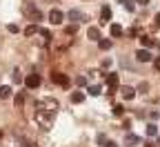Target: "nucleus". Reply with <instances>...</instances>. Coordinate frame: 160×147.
Returning <instances> with one entry per match:
<instances>
[{
	"instance_id": "2eb2a0df",
	"label": "nucleus",
	"mask_w": 160,
	"mask_h": 147,
	"mask_svg": "<svg viewBox=\"0 0 160 147\" xmlns=\"http://www.w3.org/2000/svg\"><path fill=\"white\" fill-rule=\"evenodd\" d=\"M120 92H122V96H125L127 100H131V98L136 96V89H133V87H122V89H120Z\"/></svg>"
},
{
	"instance_id": "39448f33",
	"label": "nucleus",
	"mask_w": 160,
	"mask_h": 147,
	"mask_svg": "<svg viewBox=\"0 0 160 147\" xmlns=\"http://www.w3.org/2000/svg\"><path fill=\"white\" fill-rule=\"evenodd\" d=\"M105 80H107V89H109V94H113V92L118 89V74H107Z\"/></svg>"
},
{
	"instance_id": "c85d7f7f",
	"label": "nucleus",
	"mask_w": 160,
	"mask_h": 147,
	"mask_svg": "<svg viewBox=\"0 0 160 147\" xmlns=\"http://www.w3.org/2000/svg\"><path fill=\"white\" fill-rule=\"evenodd\" d=\"M153 20H156V23H153V25H156V29H160V13H156V18H153Z\"/></svg>"
},
{
	"instance_id": "0eeeda50",
	"label": "nucleus",
	"mask_w": 160,
	"mask_h": 147,
	"mask_svg": "<svg viewBox=\"0 0 160 147\" xmlns=\"http://www.w3.org/2000/svg\"><path fill=\"white\" fill-rule=\"evenodd\" d=\"M136 60H138V62H151L153 56L149 54V49L142 47V49H138V51H136Z\"/></svg>"
},
{
	"instance_id": "cd10ccee",
	"label": "nucleus",
	"mask_w": 160,
	"mask_h": 147,
	"mask_svg": "<svg viewBox=\"0 0 160 147\" xmlns=\"http://www.w3.org/2000/svg\"><path fill=\"white\" fill-rule=\"evenodd\" d=\"M7 29H9L11 34H18V31H20V29H18V25H7Z\"/></svg>"
},
{
	"instance_id": "412c9836",
	"label": "nucleus",
	"mask_w": 160,
	"mask_h": 147,
	"mask_svg": "<svg viewBox=\"0 0 160 147\" xmlns=\"http://www.w3.org/2000/svg\"><path fill=\"white\" fill-rule=\"evenodd\" d=\"M125 114V107L122 105H113V116H122Z\"/></svg>"
},
{
	"instance_id": "5701e85b",
	"label": "nucleus",
	"mask_w": 160,
	"mask_h": 147,
	"mask_svg": "<svg viewBox=\"0 0 160 147\" xmlns=\"http://www.w3.org/2000/svg\"><path fill=\"white\" fill-rule=\"evenodd\" d=\"M11 78H13V82H16V85H18V82H22V76H20V71H18V69H13Z\"/></svg>"
},
{
	"instance_id": "7ed1b4c3",
	"label": "nucleus",
	"mask_w": 160,
	"mask_h": 147,
	"mask_svg": "<svg viewBox=\"0 0 160 147\" xmlns=\"http://www.w3.org/2000/svg\"><path fill=\"white\" fill-rule=\"evenodd\" d=\"M51 80L56 82V85H60V87H69V85H71L69 76L62 74V71H53V74H51Z\"/></svg>"
},
{
	"instance_id": "2f4dec72",
	"label": "nucleus",
	"mask_w": 160,
	"mask_h": 147,
	"mask_svg": "<svg viewBox=\"0 0 160 147\" xmlns=\"http://www.w3.org/2000/svg\"><path fill=\"white\" fill-rule=\"evenodd\" d=\"M105 147H116V143H111V140H109V143H105Z\"/></svg>"
},
{
	"instance_id": "393cba45",
	"label": "nucleus",
	"mask_w": 160,
	"mask_h": 147,
	"mask_svg": "<svg viewBox=\"0 0 160 147\" xmlns=\"http://www.w3.org/2000/svg\"><path fill=\"white\" fill-rule=\"evenodd\" d=\"M76 85L85 87V85H87V78H85V76H78V78H76Z\"/></svg>"
},
{
	"instance_id": "ddd939ff",
	"label": "nucleus",
	"mask_w": 160,
	"mask_h": 147,
	"mask_svg": "<svg viewBox=\"0 0 160 147\" xmlns=\"http://www.w3.org/2000/svg\"><path fill=\"white\" fill-rule=\"evenodd\" d=\"M87 36H89V40H100V29L98 27H89Z\"/></svg>"
},
{
	"instance_id": "bb28decb",
	"label": "nucleus",
	"mask_w": 160,
	"mask_h": 147,
	"mask_svg": "<svg viewBox=\"0 0 160 147\" xmlns=\"http://www.w3.org/2000/svg\"><path fill=\"white\" fill-rule=\"evenodd\" d=\"M22 102H25V94H18V96H16V105L20 107V105H22Z\"/></svg>"
},
{
	"instance_id": "9d476101",
	"label": "nucleus",
	"mask_w": 160,
	"mask_h": 147,
	"mask_svg": "<svg viewBox=\"0 0 160 147\" xmlns=\"http://www.w3.org/2000/svg\"><path fill=\"white\" fill-rule=\"evenodd\" d=\"M100 20H102V23H109V20H111V9H109V5H105L102 9H100Z\"/></svg>"
},
{
	"instance_id": "b1692460",
	"label": "nucleus",
	"mask_w": 160,
	"mask_h": 147,
	"mask_svg": "<svg viewBox=\"0 0 160 147\" xmlns=\"http://www.w3.org/2000/svg\"><path fill=\"white\" fill-rule=\"evenodd\" d=\"M122 7H125L127 11H133V3H131V0H122Z\"/></svg>"
},
{
	"instance_id": "dca6fc26",
	"label": "nucleus",
	"mask_w": 160,
	"mask_h": 147,
	"mask_svg": "<svg viewBox=\"0 0 160 147\" xmlns=\"http://www.w3.org/2000/svg\"><path fill=\"white\" fill-rule=\"evenodd\" d=\"M98 47L102 49V51H107V49H111V40H107V38H100L98 40Z\"/></svg>"
},
{
	"instance_id": "423d86ee",
	"label": "nucleus",
	"mask_w": 160,
	"mask_h": 147,
	"mask_svg": "<svg viewBox=\"0 0 160 147\" xmlns=\"http://www.w3.org/2000/svg\"><path fill=\"white\" fill-rule=\"evenodd\" d=\"M40 82H42V80H40V76H38V74H29V76L25 78V85H27L29 89H36V87H40Z\"/></svg>"
},
{
	"instance_id": "7c9ffc66",
	"label": "nucleus",
	"mask_w": 160,
	"mask_h": 147,
	"mask_svg": "<svg viewBox=\"0 0 160 147\" xmlns=\"http://www.w3.org/2000/svg\"><path fill=\"white\" fill-rule=\"evenodd\" d=\"M136 3H138V5H142V7H145V5H149V0H136Z\"/></svg>"
},
{
	"instance_id": "6e6552de",
	"label": "nucleus",
	"mask_w": 160,
	"mask_h": 147,
	"mask_svg": "<svg viewBox=\"0 0 160 147\" xmlns=\"http://www.w3.org/2000/svg\"><path fill=\"white\" fill-rule=\"evenodd\" d=\"M62 20H65V13L62 11H58V9H51L49 11V23L51 25H60Z\"/></svg>"
},
{
	"instance_id": "a211bd4d",
	"label": "nucleus",
	"mask_w": 160,
	"mask_h": 147,
	"mask_svg": "<svg viewBox=\"0 0 160 147\" xmlns=\"http://www.w3.org/2000/svg\"><path fill=\"white\" fill-rule=\"evenodd\" d=\"M85 100V94L82 92H73L71 94V102H82Z\"/></svg>"
},
{
	"instance_id": "f03ea898",
	"label": "nucleus",
	"mask_w": 160,
	"mask_h": 147,
	"mask_svg": "<svg viewBox=\"0 0 160 147\" xmlns=\"http://www.w3.org/2000/svg\"><path fill=\"white\" fill-rule=\"evenodd\" d=\"M38 109L49 112V114H56V109H58V102H56L53 98H42V100L38 102Z\"/></svg>"
},
{
	"instance_id": "f257e3e1",
	"label": "nucleus",
	"mask_w": 160,
	"mask_h": 147,
	"mask_svg": "<svg viewBox=\"0 0 160 147\" xmlns=\"http://www.w3.org/2000/svg\"><path fill=\"white\" fill-rule=\"evenodd\" d=\"M22 13H25L29 20H33V23L42 20V13H40V9H38L36 5H31V3H25V5H22Z\"/></svg>"
},
{
	"instance_id": "a878e982",
	"label": "nucleus",
	"mask_w": 160,
	"mask_h": 147,
	"mask_svg": "<svg viewBox=\"0 0 160 147\" xmlns=\"http://www.w3.org/2000/svg\"><path fill=\"white\" fill-rule=\"evenodd\" d=\"M147 134H149V136H156V134H158V127H156V125H149V127H147Z\"/></svg>"
},
{
	"instance_id": "20e7f679",
	"label": "nucleus",
	"mask_w": 160,
	"mask_h": 147,
	"mask_svg": "<svg viewBox=\"0 0 160 147\" xmlns=\"http://www.w3.org/2000/svg\"><path fill=\"white\" fill-rule=\"evenodd\" d=\"M36 120H38L40 125H42V127H49V125H51V120H53V114L38 109V112H36Z\"/></svg>"
},
{
	"instance_id": "4be33fe9",
	"label": "nucleus",
	"mask_w": 160,
	"mask_h": 147,
	"mask_svg": "<svg viewBox=\"0 0 160 147\" xmlns=\"http://www.w3.org/2000/svg\"><path fill=\"white\" fill-rule=\"evenodd\" d=\"M100 92H102V89H100V85H91V87H89V94H91V96H100Z\"/></svg>"
},
{
	"instance_id": "9b49d317",
	"label": "nucleus",
	"mask_w": 160,
	"mask_h": 147,
	"mask_svg": "<svg viewBox=\"0 0 160 147\" xmlns=\"http://www.w3.org/2000/svg\"><path fill=\"white\" fill-rule=\"evenodd\" d=\"M125 145H127V147H131V145H140V136H136V134H127V136H125Z\"/></svg>"
},
{
	"instance_id": "4468645a",
	"label": "nucleus",
	"mask_w": 160,
	"mask_h": 147,
	"mask_svg": "<svg viewBox=\"0 0 160 147\" xmlns=\"http://www.w3.org/2000/svg\"><path fill=\"white\" fill-rule=\"evenodd\" d=\"M11 94H13V89L9 87V85H5V87H0V98H11Z\"/></svg>"
},
{
	"instance_id": "f8f14e48",
	"label": "nucleus",
	"mask_w": 160,
	"mask_h": 147,
	"mask_svg": "<svg viewBox=\"0 0 160 147\" xmlns=\"http://www.w3.org/2000/svg\"><path fill=\"white\" fill-rule=\"evenodd\" d=\"M140 43H142V47H145V49H149V47H153V45H156V40H153L151 36H140Z\"/></svg>"
},
{
	"instance_id": "f3484780",
	"label": "nucleus",
	"mask_w": 160,
	"mask_h": 147,
	"mask_svg": "<svg viewBox=\"0 0 160 147\" xmlns=\"http://www.w3.org/2000/svg\"><path fill=\"white\" fill-rule=\"evenodd\" d=\"M109 31H111V36H113V38H120V36H122V27H120V25H111V29H109Z\"/></svg>"
},
{
	"instance_id": "c756f323",
	"label": "nucleus",
	"mask_w": 160,
	"mask_h": 147,
	"mask_svg": "<svg viewBox=\"0 0 160 147\" xmlns=\"http://www.w3.org/2000/svg\"><path fill=\"white\" fill-rule=\"evenodd\" d=\"M153 67H156V69H160V58H156V60H153Z\"/></svg>"
},
{
	"instance_id": "1a4fd4ad",
	"label": "nucleus",
	"mask_w": 160,
	"mask_h": 147,
	"mask_svg": "<svg viewBox=\"0 0 160 147\" xmlns=\"http://www.w3.org/2000/svg\"><path fill=\"white\" fill-rule=\"evenodd\" d=\"M67 18L71 20L73 25H78V23H82V20H85V13H82V11H78V9H71V11L67 13Z\"/></svg>"
},
{
	"instance_id": "6ab92c4d",
	"label": "nucleus",
	"mask_w": 160,
	"mask_h": 147,
	"mask_svg": "<svg viewBox=\"0 0 160 147\" xmlns=\"http://www.w3.org/2000/svg\"><path fill=\"white\" fill-rule=\"evenodd\" d=\"M38 29H40L38 25H29V27L25 29V36H33V34H38Z\"/></svg>"
},
{
	"instance_id": "473e14b6",
	"label": "nucleus",
	"mask_w": 160,
	"mask_h": 147,
	"mask_svg": "<svg viewBox=\"0 0 160 147\" xmlns=\"http://www.w3.org/2000/svg\"><path fill=\"white\" fill-rule=\"evenodd\" d=\"M145 147H156V145H145Z\"/></svg>"
},
{
	"instance_id": "aec40b11",
	"label": "nucleus",
	"mask_w": 160,
	"mask_h": 147,
	"mask_svg": "<svg viewBox=\"0 0 160 147\" xmlns=\"http://www.w3.org/2000/svg\"><path fill=\"white\" fill-rule=\"evenodd\" d=\"M76 31H78V25H69V27H65V36H76Z\"/></svg>"
}]
</instances>
